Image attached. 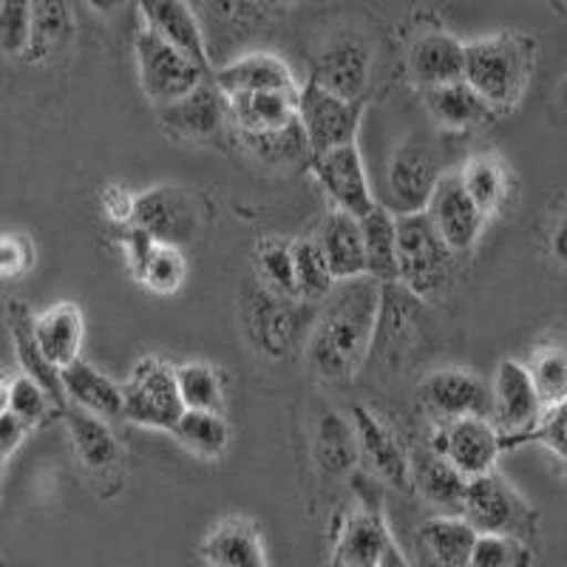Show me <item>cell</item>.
<instances>
[{
  "label": "cell",
  "mask_w": 567,
  "mask_h": 567,
  "mask_svg": "<svg viewBox=\"0 0 567 567\" xmlns=\"http://www.w3.org/2000/svg\"><path fill=\"white\" fill-rule=\"evenodd\" d=\"M383 284L372 276L338 281L307 336V361L329 383H349L372 354L381 329Z\"/></svg>",
  "instance_id": "obj_1"
},
{
  "label": "cell",
  "mask_w": 567,
  "mask_h": 567,
  "mask_svg": "<svg viewBox=\"0 0 567 567\" xmlns=\"http://www.w3.org/2000/svg\"><path fill=\"white\" fill-rule=\"evenodd\" d=\"M539 65V40L525 32H494L465 43V80L496 116L511 114L528 94Z\"/></svg>",
  "instance_id": "obj_2"
},
{
  "label": "cell",
  "mask_w": 567,
  "mask_h": 567,
  "mask_svg": "<svg viewBox=\"0 0 567 567\" xmlns=\"http://www.w3.org/2000/svg\"><path fill=\"white\" fill-rule=\"evenodd\" d=\"M454 256L425 213L398 216V284L420 303L440 307L449 298Z\"/></svg>",
  "instance_id": "obj_3"
},
{
  "label": "cell",
  "mask_w": 567,
  "mask_h": 567,
  "mask_svg": "<svg viewBox=\"0 0 567 567\" xmlns=\"http://www.w3.org/2000/svg\"><path fill=\"white\" fill-rule=\"evenodd\" d=\"M65 432L71 440V454L83 483L100 499H114L128 483V454L109 425V420L83 409H69Z\"/></svg>",
  "instance_id": "obj_4"
},
{
  "label": "cell",
  "mask_w": 567,
  "mask_h": 567,
  "mask_svg": "<svg viewBox=\"0 0 567 567\" xmlns=\"http://www.w3.org/2000/svg\"><path fill=\"white\" fill-rule=\"evenodd\" d=\"M443 176V154L437 142L425 134L406 136L389 156L386 176H383V194H386L383 205L394 216L425 213Z\"/></svg>",
  "instance_id": "obj_5"
},
{
  "label": "cell",
  "mask_w": 567,
  "mask_h": 567,
  "mask_svg": "<svg viewBox=\"0 0 567 567\" xmlns=\"http://www.w3.org/2000/svg\"><path fill=\"white\" fill-rule=\"evenodd\" d=\"M463 516L477 528V534L516 536L534 548L539 539V511L496 468L468 480Z\"/></svg>",
  "instance_id": "obj_6"
},
{
  "label": "cell",
  "mask_w": 567,
  "mask_h": 567,
  "mask_svg": "<svg viewBox=\"0 0 567 567\" xmlns=\"http://www.w3.org/2000/svg\"><path fill=\"white\" fill-rule=\"evenodd\" d=\"M185 412L176 367L162 361L159 354L140 358L123 383V417L142 429L174 434Z\"/></svg>",
  "instance_id": "obj_7"
},
{
  "label": "cell",
  "mask_w": 567,
  "mask_h": 567,
  "mask_svg": "<svg viewBox=\"0 0 567 567\" xmlns=\"http://www.w3.org/2000/svg\"><path fill=\"white\" fill-rule=\"evenodd\" d=\"M134 58L140 89L154 109H165V105L194 94L202 83L213 78L210 71L202 69L199 63H194L185 52H179L176 45L162 40L151 29L136 32Z\"/></svg>",
  "instance_id": "obj_8"
},
{
  "label": "cell",
  "mask_w": 567,
  "mask_h": 567,
  "mask_svg": "<svg viewBox=\"0 0 567 567\" xmlns=\"http://www.w3.org/2000/svg\"><path fill=\"white\" fill-rule=\"evenodd\" d=\"M378 491H358L332 528V567H378L392 545Z\"/></svg>",
  "instance_id": "obj_9"
},
{
  "label": "cell",
  "mask_w": 567,
  "mask_h": 567,
  "mask_svg": "<svg viewBox=\"0 0 567 567\" xmlns=\"http://www.w3.org/2000/svg\"><path fill=\"white\" fill-rule=\"evenodd\" d=\"M542 417H545V403L536 392L528 367L514 358L499 361L491 381V420L505 437V449L525 443L539 429Z\"/></svg>",
  "instance_id": "obj_10"
},
{
  "label": "cell",
  "mask_w": 567,
  "mask_h": 567,
  "mask_svg": "<svg viewBox=\"0 0 567 567\" xmlns=\"http://www.w3.org/2000/svg\"><path fill=\"white\" fill-rule=\"evenodd\" d=\"M205 207L190 187L156 185L136 196L134 225L162 245L187 247L199 239Z\"/></svg>",
  "instance_id": "obj_11"
},
{
  "label": "cell",
  "mask_w": 567,
  "mask_h": 567,
  "mask_svg": "<svg viewBox=\"0 0 567 567\" xmlns=\"http://www.w3.org/2000/svg\"><path fill=\"white\" fill-rule=\"evenodd\" d=\"M363 100H343L316 80H307L301 85V97H298V120L307 142H310V154H327L341 145L358 142L363 120Z\"/></svg>",
  "instance_id": "obj_12"
},
{
  "label": "cell",
  "mask_w": 567,
  "mask_h": 567,
  "mask_svg": "<svg viewBox=\"0 0 567 567\" xmlns=\"http://www.w3.org/2000/svg\"><path fill=\"white\" fill-rule=\"evenodd\" d=\"M245 312L252 343L258 347V352L272 361H281L296 352L298 343H307V336H310L312 323L310 318L303 321V301L276 296V292L265 290L261 284L247 296Z\"/></svg>",
  "instance_id": "obj_13"
},
{
  "label": "cell",
  "mask_w": 567,
  "mask_h": 567,
  "mask_svg": "<svg viewBox=\"0 0 567 567\" xmlns=\"http://www.w3.org/2000/svg\"><path fill=\"white\" fill-rule=\"evenodd\" d=\"M310 174L316 176L318 187L323 190L332 210L349 213L354 219H361V216H367L369 210L381 205L372 190V182H369L358 142L332 148L327 154L310 156Z\"/></svg>",
  "instance_id": "obj_14"
},
{
  "label": "cell",
  "mask_w": 567,
  "mask_h": 567,
  "mask_svg": "<svg viewBox=\"0 0 567 567\" xmlns=\"http://www.w3.org/2000/svg\"><path fill=\"white\" fill-rule=\"evenodd\" d=\"M417 403L434 423L491 417V386L471 369H434L420 381Z\"/></svg>",
  "instance_id": "obj_15"
},
{
  "label": "cell",
  "mask_w": 567,
  "mask_h": 567,
  "mask_svg": "<svg viewBox=\"0 0 567 567\" xmlns=\"http://www.w3.org/2000/svg\"><path fill=\"white\" fill-rule=\"evenodd\" d=\"M429 449L445 454L465 477H483L496 468V460L505 452V437L491 417H463L454 423H432Z\"/></svg>",
  "instance_id": "obj_16"
},
{
  "label": "cell",
  "mask_w": 567,
  "mask_h": 567,
  "mask_svg": "<svg viewBox=\"0 0 567 567\" xmlns=\"http://www.w3.org/2000/svg\"><path fill=\"white\" fill-rule=\"evenodd\" d=\"M349 417L358 434L363 474L389 488L412 491V452L403 445L392 425L367 406H354Z\"/></svg>",
  "instance_id": "obj_17"
},
{
  "label": "cell",
  "mask_w": 567,
  "mask_h": 567,
  "mask_svg": "<svg viewBox=\"0 0 567 567\" xmlns=\"http://www.w3.org/2000/svg\"><path fill=\"white\" fill-rule=\"evenodd\" d=\"M156 111H159L162 131L182 145H205L230 131L227 97L219 85L213 83V78L202 83L194 94Z\"/></svg>",
  "instance_id": "obj_18"
},
{
  "label": "cell",
  "mask_w": 567,
  "mask_h": 567,
  "mask_svg": "<svg viewBox=\"0 0 567 567\" xmlns=\"http://www.w3.org/2000/svg\"><path fill=\"white\" fill-rule=\"evenodd\" d=\"M199 20L205 29L213 69L236 58V49L267 23L272 12L267 0H199Z\"/></svg>",
  "instance_id": "obj_19"
},
{
  "label": "cell",
  "mask_w": 567,
  "mask_h": 567,
  "mask_svg": "<svg viewBox=\"0 0 567 567\" xmlns=\"http://www.w3.org/2000/svg\"><path fill=\"white\" fill-rule=\"evenodd\" d=\"M372 43L363 34H336L316 54L310 80L343 100H363V91L372 78Z\"/></svg>",
  "instance_id": "obj_20"
},
{
  "label": "cell",
  "mask_w": 567,
  "mask_h": 567,
  "mask_svg": "<svg viewBox=\"0 0 567 567\" xmlns=\"http://www.w3.org/2000/svg\"><path fill=\"white\" fill-rule=\"evenodd\" d=\"M205 567H270L265 528L247 514H227L199 542Z\"/></svg>",
  "instance_id": "obj_21"
},
{
  "label": "cell",
  "mask_w": 567,
  "mask_h": 567,
  "mask_svg": "<svg viewBox=\"0 0 567 567\" xmlns=\"http://www.w3.org/2000/svg\"><path fill=\"white\" fill-rule=\"evenodd\" d=\"M425 216L432 219L434 230L443 236V241L454 252L474 250L480 236H483L485 225H488V216L480 210L477 202L471 199L468 190L460 182L457 171H452V174H445L440 179L432 202L425 207Z\"/></svg>",
  "instance_id": "obj_22"
},
{
  "label": "cell",
  "mask_w": 567,
  "mask_h": 567,
  "mask_svg": "<svg viewBox=\"0 0 567 567\" xmlns=\"http://www.w3.org/2000/svg\"><path fill=\"white\" fill-rule=\"evenodd\" d=\"M134 3L145 20V29L168 40L171 45H176L179 52H185L194 63L213 74V60L207 52L199 12L187 0H134Z\"/></svg>",
  "instance_id": "obj_23"
},
{
  "label": "cell",
  "mask_w": 567,
  "mask_h": 567,
  "mask_svg": "<svg viewBox=\"0 0 567 567\" xmlns=\"http://www.w3.org/2000/svg\"><path fill=\"white\" fill-rule=\"evenodd\" d=\"M406 71L423 91L465 80V43L443 29L420 34L406 54Z\"/></svg>",
  "instance_id": "obj_24"
},
{
  "label": "cell",
  "mask_w": 567,
  "mask_h": 567,
  "mask_svg": "<svg viewBox=\"0 0 567 567\" xmlns=\"http://www.w3.org/2000/svg\"><path fill=\"white\" fill-rule=\"evenodd\" d=\"M213 83L219 85L225 97L252 94V91H292V94L301 91L290 65L270 52L236 54L233 60L213 69Z\"/></svg>",
  "instance_id": "obj_25"
},
{
  "label": "cell",
  "mask_w": 567,
  "mask_h": 567,
  "mask_svg": "<svg viewBox=\"0 0 567 567\" xmlns=\"http://www.w3.org/2000/svg\"><path fill=\"white\" fill-rule=\"evenodd\" d=\"M412 488L437 514H463L468 477L445 454L423 443L412 452Z\"/></svg>",
  "instance_id": "obj_26"
},
{
  "label": "cell",
  "mask_w": 567,
  "mask_h": 567,
  "mask_svg": "<svg viewBox=\"0 0 567 567\" xmlns=\"http://www.w3.org/2000/svg\"><path fill=\"white\" fill-rule=\"evenodd\" d=\"M298 97L301 91H252L227 97L230 134H276L298 125Z\"/></svg>",
  "instance_id": "obj_27"
},
{
  "label": "cell",
  "mask_w": 567,
  "mask_h": 567,
  "mask_svg": "<svg viewBox=\"0 0 567 567\" xmlns=\"http://www.w3.org/2000/svg\"><path fill=\"white\" fill-rule=\"evenodd\" d=\"M457 176L488 219L505 216L511 199L516 196V176L503 156L496 151H477L463 162Z\"/></svg>",
  "instance_id": "obj_28"
},
{
  "label": "cell",
  "mask_w": 567,
  "mask_h": 567,
  "mask_svg": "<svg viewBox=\"0 0 567 567\" xmlns=\"http://www.w3.org/2000/svg\"><path fill=\"white\" fill-rule=\"evenodd\" d=\"M316 241L336 281H352V278L369 276L361 219H354V216L341 210H329L321 225H318Z\"/></svg>",
  "instance_id": "obj_29"
},
{
  "label": "cell",
  "mask_w": 567,
  "mask_h": 567,
  "mask_svg": "<svg viewBox=\"0 0 567 567\" xmlns=\"http://www.w3.org/2000/svg\"><path fill=\"white\" fill-rule=\"evenodd\" d=\"M477 536L463 514H437L417 528V550L429 567H468Z\"/></svg>",
  "instance_id": "obj_30"
},
{
  "label": "cell",
  "mask_w": 567,
  "mask_h": 567,
  "mask_svg": "<svg viewBox=\"0 0 567 567\" xmlns=\"http://www.w3.org/2000/svg\"><path fill=\"white\" fill-rule=\"evenodd\" d=\"M34 338L43 354L58 369L80 361L85 341V318L74 301H54L34 312Z\"/></svg>",
  "instance_id": "obj_31"
},
{
  "label": "cell",
  "mask_w": 567,
  "mask_h": 567,
  "mask_svg": "<svg viewBox=\"0 0 567 567\" xmlns=\"http://www.w3.org/2000/svg\"><path fill=\"white\" fill-rule=\"evenodd\" d=\"M423 97L434 123L443 131H452V134L483 128L496 116V111L485 103L483 94L468 80H457V83L423 91Z\"/></svg>",
  "instance_id": "obj_32"
},
{
  "label": "cell",
  "mask_w": 567,
  "mask_h": 567,
  "mask_svg": "<svg viewBox=\"0 0 567 567\" xmlns=\"http://www.w3.org/2000/svg\"><path fill=\"white\" fill-rule=\"evenodd\" d=\"M312 463L327 480H343L361 465V449L354 434L352 417L341 412H323L318 420L316 440H312Z\"/></svg>",
  "instance_id": "obj_33"
},
{
  "label": "cell",
  "mask_w": 567,
  "mask_h": 567,
  "mask_svg": "<svg viewBox=\"0 0 567 567\" xmlns=\"http://www.w3.org/2000/svg\"><path fill=\"white\" fill-rule=\"evenodd\" d=\"M65 400L74 409L97 414V417H123V383L111 381L109 374L100 372L94 363L74 361L60 369Z\"/></svg>",
  "instance_id": "obj_34"
},
{
  "label": "cell",
  "mask_w": 567,
  "mask_h": 567,
  "mask_svg": "<svg viewBox=\"0 0 567 567\" xmlns=\"http://www.w3.org/2000/svg\"><path fill=\"white\" fill-rule=\"evenodd\" d=\"M7 318L9 329H12V347L14 354H18L20 369L29 378H34L45 392L52 394L60 412H69V400H65L63 381H60V369L45 358L43 349L38 347V338H34V312L23 301H9Z\"/></svg>",
  "instance_id": "obj_35"
},
{
  "label": "cell",
  "mask_w": 567,
  "mask_h": 567,
  "mask_svg": "<svg viewBox=\"0 0 567 567\" xmlns=\"http://www.w3.org/2000/svg\"><path fill=\"white\" fill-rule=\"evenodd\" d=\"M361 230L369 276L381 284H398V216L386 205H378L361 216Z\"/></svg>",
  "instance_id": "obj_36"
},
{
  "label": "cell",
  "mask_w": 567,
  "mask_h": 567,
  "mask_svg": "<svg viewBox=\"0 0 567 567\" xmlns=\"http://www.w3.org/2000/svg\"><path fill=\"white\" fill-rule=\"evenodd\" d=\"M233 142L265 168H296L301 162L310 165V142L303 136L301 123L276 134H233Z\"/></svg>",
  "instance_id": "obj_37"
},
{
  "label": "cell",
  "mask_w": 567,
  "mask_h": 567,
  "mask_svg": "<svg viewBox=\"0 0 567 567\" xmlns=\"http://www.w3.org/2000/svg\"><path fill=\"white\" fill-rule=\"evenodd\" d=\"M176 443L202 463H219L230 449V425L221 412H190L187 409L174 429Z\"/></svg>",
  "instance_id": "obj_38"
},
{
  "label": "cell",
  "mask_w": 567,
  "mask_h": 567,
  "mask_svg": "<svg viewBox=\"0 0 567 567\" xmlns=\"http://www.w3.org/2000/svg\"><path fill=\"white\" fill-rule=\"evenodd\" d=\"M530 378L536 383L545 412L567 400V338L565 336H548L542 338L534 349H530L528 361Z\"/></svg>",
  "instance_id": "obj_39"
},
{
  "label": "cell",
  "mask_w": 567,
  "mask_h": 567,
  "mask_svg": "<svg viewBox=\"0 0 567 567\" xmlns=\"http://www.w3.org/2000/svg\"><path fill=\"white\" fill-rule=\"evenodd\" d=\"M179 394L190 412H225L227 378L207 361H187L176 367Z\"/></svg>",
  "instance_id": "obj_40"
},
{
  "label": "cell",
  "mask_w": 567,
  "mask_h": 567,
  "mask_svg": "<svg viewBox=\"0 0 567 567\" xmlns=\"http://www.w3.org/2000/svg\"><path fill=\"white\" fill-rule=\"evenodd\" d=\"M74 38L71 0H32V43L29 58L43 60Z\"/></svg>",
  "instance_id": "obj_41"
},
{
  "label": "cell",
  "mask_w": 567,
  "mask_h": 567,
  "mask_svg": "<svg viewBox=\"0 0 567 567\" xmlns=\"http://www.w3.org/2000/svg\"><path fill=\"white\" fill-rule=\"evenodd\" d=\"M256 281L265 290L276 292L284 298H298L296 281V252L292 241L265 239L256 247ZM301 301V298H298Z\"/></svg>",
  "instance_id": "obj_42"
},
{
  "label": "cell",
  "mask_w": 567,
  "mask_h": 567,
  "mask_svg": "<svg viewBox=\"0 0 567 567\" xmlns=\"http://www.w3.org/2000/svg\"><path fill=\"white\" fill-rule=\"evenodd\" d=\"M292 252H296L298 298H301L303 303H323L332 296L338 281L336 276H332V270H329L327 258H323L316 236L292 241Z\"/></svg>",
  "instance_id": "obj_43"
},
{
  "label": "cell",
  "mask_w": 567,
  "mask_h": 567,
  "mask_svg": "<svg viewBox=\"0 0 567 567\" xmlns=\"http://www.w3.org/2000/svg\"><path fill=\"white\" fill-rule=\"evenodd\" d=\"M0 409H9L12 414H18L29 429H38L45 417L52 412H60L58 403L43 386H40L34 378H29L27 372L14 374L3 381V400H0Z\"/></svg>",
  "instance_id": "obj_44"
},
{
  "label": "cell",
  "mask_w": 567,
  "mask_h": 567,
  "mask_svg": "<svg viewBox=\"0 0 567 567\" xmlns=\"http://www.w3.org/2000/svg\"><path fill=\"white\" fill-rule=\"evenodd\" d=\"M134 278L154 296H174V292L182 290V284L187 278L185 252H182V247L156 241L151 256L145 258V265Z\"/></svg>",
  "instance_id": "obj_45"
},
{
  "label": "cell",
  "mask_w": 567,
  "mask_h": 567,
  "mask_svg": "<svg viewBox=\"0 0 567 567\" xmlns=\"http://www.w3.org/2000/svg\"><path fill=\"white\" fill-rule=\"evenodd\" d=\"M536 548L516 536L480 534L468 567H534Z\"/></svg>",
  "instance_id": "obj_46"
},
{
  "label": "cell",
  "mask_w": 567,
  "mask_h": 567,
  "mask_svg": "<svg viewBox=\"0 0 567 567\" xmlns=\"http://www.w3.org/2000/svg\"><path fill=\"white\" fill-rule=\"evenodd\" d=\"M32 43V0H0V45L7 58H20Z\"/></svg>",
  "instance_id": "obj_47"
},
{
  "label": "cell",
  "mask_w": 567,
  "mask_h": 567,
  "mask_svg": "<svg viewBox=\"0 0 567 567\" xmlns=\"http://www.w3.org/2000/svg\"><path fill=\"white\" fill-rule=\"evenodd\" d=\"M525 443L542 445L554 457V463L559 465L561 480L567 483V400L550 409V412H545L539 429Z\"/></svg>",
  "instance_id": "obj_48"
},
{
  "label": "cell",
  "mask_w": 567,
  "mask_h": 567,
  "mask_svg": "<svg viewBox=\"0 0 567 567\" xmlns=\"http://www.w3.org/2000/svg\"><path fill=\"white\" fill-rule=\"evenodd\" d=\"M38 261V250L34 241L29 239L27 233H3L0 239V272L7 281L12 278H23Z\"/></svg>",
  "instance_id": "obj_49"
},
{
  "label": "cell",
  "mask_w": 567,
  "mask_h": 567,
  "mask_svg": "<svg viewBox=\"0 0 567 567\" xmlns=\"http://www.w3.org/2000/svg\"><path fill=\"white\" fill-rule=\"evenodd\" d=\"M136 196L140 194H131L125 185L100 187V207H103L105 219L114 221V225H120V227L134 225Z\"/></svg>",
  "instance_id": "obj_50"
},
{
  "label": "cell",
  "mask_w": 567,
  "mask_h": 567,
  "mask_svg": "<svg viewBox=\"0 0 567 567\" xmlns=\"http://www.w3.org/2000/svg\"><path fill=\"white\" fill-rule=\"evenodd\" d=\"M32 432L18 414H12L9 409H0V457H3V465L9 463L14 452L20 449V443L27 440V434Z\"/></svg>",
  "instance_id": "obj_51"
},
{
  "label": "cell",
  "mask_w": 567,
  "mask_h": 567,
  "mask_svg": "<svg viewBox=\"0 0 567 567\" xmlns=\"http://www.w3.org/2000/svg\"><path fill=\"white\" fill-rule=\"evenodd\" d=\"M550 256H554L556 265L567 270V213L556 221L554 233H550Z\"/></svg>",
  "instance_id": "obj_52"
},
{
  "label": "cell",
  "mask_w": 567,
  "mask_h": 567,
  "mask_svg": "<svg viewBox=\"0 0 567 567\" xmlns=\"http://www.w3.org/2000/svg\"><path fill=\"white\" fill-rule=\"evenodd\" d=\"M378 567H412V561H409V556L403 554V548H400L398 542H392L386 550V556H383L381 565Z\"/></svg>",
  "instance_id": "obj_53"
},
{
  "label": "cell",
  "mask_w": 567,
  "mask_h": 567,
  "mask_svg": "<svg viewBox=\"0 0 567 567\" xmlns=\"http://www.w3.org/2000/svg\"><path fill=\"white\" fill-rule=\"evenodd\" d=\"M89 3L91 12H97V14H116L120 9L128 3V0H85Z\"/></svg>",
  "instance_id": "obj_54"
},
{
  "label": "cell",
  "mask_w": 567,
  "mask_h": 567,
  "mask_svg": "<svg viewBox=\"0 0 567 567\" xmlns=\"http://www.w3.org/2000/svg\"><path fill=\"white\" fill-rule=\"evenodd\" d=\"M292 3H298V0H267V7L270 9H287L292 7Z\"/></svg>",
  "instance_id": "obj_55"
},
{
  "label": "cell",
  "mask_w": 567,
  "mask_h": 567,
  "mask_svg": "<svg viewBox=\"0 0 567 567\" xmlns=\"http://www.w3.org/2000/svg\"><path fill=\"white\" fill-rule=\"evenodd\" d=\"M565 94H567V80H565Z\"/></svg>",
  "instance_id": "obj_56"
},
{
  "label": "cell",
  "mask_w": 567,
  "mask_h": 567,
  "mask_svg": "<svg viewBox=\"0 0 567 567\" xmlns=\"http://www.w3.org/2000/svg\"><path fill=\"white\" fill-rule=\"evenodd\" d=\"M329 567H332V565H329Z\"/></svg>",
  "instance_id": "obj_57"
}]
</instances>
